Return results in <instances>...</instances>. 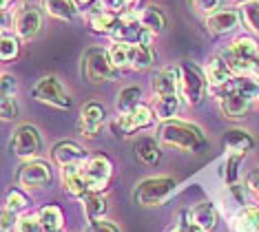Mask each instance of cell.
<instances>
[{
	"instance_id": "cell-1",
	"label": "cell",
	"mask_w": 259,
	"mask_h": 232,
	"mask_svg": "<svg viewBox=\"0 0 259 232\" xmlns=\"http://www.w3.org/2000/svg\"><path fill=\"white\" fill-rule=\"evenodd\" d=\"M160 142L164 146L173 148V151H182V153H199L206 146V137H204L202 128H197L195 124L175 122V120H168L162 124Z\"/></svg>"
},
{
	"instance_id": "cell-2",
	"label": "cell",
	"mask_w": 259,
	"mask_h": 232,
	"mask_svg": "<svg viewBox=\"0 0 259 232\" xmlns=\"http://www.w3.org/2000/svg\"><path fill=\"white\" fill-rule=\"evenodd\" d=\"M82 73L91 84H102L117 75V67L111 62L109 51L104 49H89L82 58Z\"/></svg>"
},
{
	"instance_id": "cell-3",
	"label": "cell",
	"mask_w": 259,
	"mask_h": 232,
	"mask_svg": "<svg viewBox=\"0 0 259 232\" xmlns=\"http://www.w3.org/2000/svg\"><path fill=\"white\" fill-rule=\"evenodd\" d=\"M175 179L173 177H151V179H144L135 188L133 199L135 204L140 206H160L162 201H166L175 190Z\"/></svg>"
},
{
	"instance_id": "cell-4",
	"label": "cell",
	"mask_w": 259,
	"mask_h": 232,
	"mask_svg": "<svg viewBox=\"0 0 259 232\" xmlns=\"http://www.w3.org/2000/svg\"><path fill=\"white\" fill-rule=\"evenodd\" d=\"M11 153L20 159H33L38 157L42 151V137H40L38 128L31 124H22L14 130V137H11Z\"/></svg>"
},
{
	"instance_id": "cell-5",
	"label": "cell",
	"mask_w": 259,
	"mask_h": 232,
	"mask_svg": "<svg viewBox=\"0 0 259 232\" xmlns=\"http://www.w3.org/2000/svg\"><path fill=\"white\" fill-rule=\"evenodd\" d=\"M178 71H180V91L184 95L186 104L197 106L206 95V80L202 77V73L188 62H182Z\"/></svg>"
},
{
	"instance_id": "cell-6",
	"label": "cell",
	"mask_w": 259,
	"mask_h": 232,
	"mask_svg": "<svg viewBox=\"0 0 259 232\" xmlns=\"http://www.w3.org/2000/svg\"><path fill=\"white\" fill-rule=\"evenodd\" d=\"M31 93H33V98H36L38 102L49 104V106H56V109H69V106H71V100H69V95L64 93L62 84L58 82V77H54V75L40 77L36 84H33Z\"/></svg>"
},
{
	"instance_id": "cell-7",
	"label": "cell",
	"mask_w": 259,
	"mask_h": 232,
	"mask_svg": "<svg viewBox=\"0 0 259 232\" xmlns=\"http://www.w3.org/2000/svg\"><path fill=\"white\" fill-rule=\"evenodd\" d=\"M82 175H84V179L89 181L91 193H102V190L109 186V181H111L113 166H111L109 157L98 155V157H91L89 162L82 166Z\"/></svg>"
},
{
	"instance_id": "cell-8",
	"label": "cell",
	"mask_w": 259,
	"mask_h": 232,
	"mask_svg": "<svg viewBox=\"0 0 259 232\" xmlns=\"http://www.w3.org/2000/svg\"><path fill=\"white\" fill-rule=\"evenodd\" d=\"M153 120H155V115H153V111L149 109V106L138 104L131 113H124V115L117 117V120L111 124V128H113L115 135H131L140 128L151 126Z\"/></svg>"
},
{
	"instance_id": "cell-9",
	"label": "cell",
	"mask_w": 259,
	"mask_h": 232,
	"mask_svg": "<svg viewBox=\"0 0 259 232\" xmlns=\"http://www.w3.org/2000/svg\"><path fill=\"white\" fill-rule=\"evenodd\" d=\"M252 98H255V95L239 91V88L222 93L220 95V106H222L224 117H228V120H241V117L248 113L250 104H252Z\"/></svg>"
},
{
	"instance_id": "cell-10",
	"label": "cell",
	"mask_w": 259,
	"mask_h": 232,
	"mask_svg": "<svg viewBox=\"0 0 259 232\" xmlns=\"http://www.w3.org/2000/svg\"><path fill=\"white\" fill-rule=\"evenodd\" d=\"M51 181V168L47 162H27L20 166L18 170V186L33 190V188H42Z\"/></svg>"
},
{
	"instance_id": "cell-11",
	"label": "cell",
	"mask_w": 259,
	"mask_h": 232,
	"mask_svg": "<svg viewBox=\"0 0 259 232\" xmlns=\"http://www.w3.org/2000/svg\"><path fill=\"white\" fill-rule=\"evenodd\" d=\"M104 117H107V111H104L102 104L98 102H89L82 106L80 111V120H78V133L87 135V137H96L104 124Z\"/></svg>"
},
{
	"instance_id": "cell-12",
	"label": "cell",
	"mask_w": 259,
	"mask_h": 232,
	"mask_svg": "<svg viewBox=\"0 0 259 232\" xmlns=\"http://www.w3.org/2000/svg\"><path fill=\"white\" fill-rule=\"evenodd\" d=\"M241 14L235 9H220L215 14L206 16V29L215 35H224V33H231L239 27Z\"/></svg>"
},
{
	"instance_id": "cell-13",
	"label": "cell",
	"mask_w": 259,
	"mask_h": 232,
	"mask_svg": "<svg viewBox=\"0 0 259 232\" xmlns=\"http://www.w3.org/2000/svg\"><path fill=\"white\" fill-rule=\"evenodd\" d=\"M42 27V16L36 7H22L16 16V33L22 40H31Z\"/></svg>"
},
{
	"instance_id": "cell-14",
	"label": "cell",
	"mask_w": 259,
	"mask_h": 232,
	"mask_svg": "<svg viewBox=\"0 0 259 232\" xmlns=\"http://www.w3.org/2000/svg\"><path fill=\"white\" fill-rule=\"evenodd\" d=\"M186 221L193 223L199 230H204V232L213 230L215 225H217V210H215V206L208 204V201L193 206L191 210L186 212Z\"/></svg>"
},
{
	"instance_id": "cell-15",
	"label": "cell",
	"mask_w": 259,
	"mask_h": 232,
	"mask_svg": "<svg viewBox=\"0 0 259 232\" xmlns=\"http://www.w3.org/2000/svg\"><path fill=\"white\" fill-rule=\"evenodd\" d=\"M54 159L60 166H71V164H87L89 162V153L82 146L73 144V142H60L54 148Z\"/></svg>"
},
{
	"instance_id": "cell-16",
	"label": "cell",
	"mask_w": 259,
	"mask_h": 232,
	"mask_svg": "<svg viewBox=\"0 0 259 232\" xmlns=\"http://www.w3.org/2000/svg\"><path fill=\"white\" fill-rule=\"evenodd\" d=\"M178 84H180V71L178 69H160L153 75V93L157 98L164 95H178Z\"/></svg>"
},
{
	"instance_id": "cell-17",
	"label": "cell",
	"mask_w": 259,
	"mask_h": 232,
	"mask_svg": "<svg viewBox=\"0 0 259 232\" xmlns=\"http://www.w3.org/2000/svg\"><path fill=\"white\" fill-rule=\"evenodd\" d=\"M252 146H255V140H252L246 130L231 128L224 135V148H226L228 153H246V151H250Z\"/></svg>"
},
{
	"instance_id": "cell-18",
	"label": "cell",
	"mask_w": 259,
	"mask_h": 232,
	"mask_svg": "<svg viewBox=\"0 0 259 232\" xmlns=\"http://www.w3.org/2000/svg\"><path fill=\"white\" fill-rule=\"evenodd\" d=\"M151 62H153V49L149 44L128 42V67H133L135 71H144L151 67Z\"/></svg>"
},
{
	"instance_id": "cell-19",
	"label": "cell",
	"mask_w": 259,
	"mask_h": 232,
	"mask_svg": "<svg viewBox=\"0 0 259 232\" xmlns=\"http://www.w3.org/2000/svg\"><path fill=\"white\" fill-rule=\"evenodd\" d=\"M117 22H120V14L109 11V9L93 11V14L89 16V25L96 33H111L117 27Z\"/></svg>"
},
{
	"instance_id": "cell-20",
	"label": "cell",
	"mask_w": 259,
	"mask_h": 232,
	"mask_svg": "<svg viewBox=\"0 0 259 232\" xmlns=\"http://www.w3.org/2000/svg\"><path fill=\"white\" fill-rule=\"evenodd\" d=\"M206 75H208V82L215 88L224 86L226 82L233 80V71H231V67L226 64L224 58H213V60L208 62V67H206Z\"/></svg>"
},
{
	"instance_id": "cell-21",
	"label": "cell",
	"mask_w": 259,
	"mask_h": 232,
	"mask_svg": "<svg viewBox=\"0 0 259 232\" xmlns=\"http://www.w3.org/2000/svg\"><path fill=\"white\" fill-rule=\"evenodd\" d=\"M75 7L78 5L73 0H42V9L58 20H71L75 16Z\"/></svg>"
},
{
	"instance_id": "cell-22",
	"label": "cell",
	"mask_w": 259,
	"mask_h": 232,
	"mask_svg": "<svg viewBox=\"0 0 259 232\" xmlns=\"http://www.w3.org/2000/svg\"><path fill=\"white\" fill-rule=\"evenodd\" d=\"M237 232H259V206H248L235 217Z\"/></svg>"
},
{
	"instance_id": "cell-23",
	"label": "cell",
	"mask_w": 259,
	"mask_h": 232,
	"mask_svg": "<svg viewBox=\"0 0 259 232\" xmlns=\"http://www.w3.org/2000/svg\"><path fill=\"white\" fill-rule=\"evenodd\" d=\"M135 153H138V157L142 159L144 164H157L160 162V157H162V153H160V146L155 144V140H151V137H142V140H138L135 142Z\"/></svg>"
},
{
	"instance_id": "cell-24",
	"label": "cell",
	"mask_w": 259,
	"mask_h": 232,
	"mask_svg": "<svg viewBox=\"0 0 259 232\" xmlns=\"http://www.w3.org/2000/svg\"><path fill=\"white\" fill-rule=\"evenodd\" d=\"M140 22H142V27L149 29V31L160 33L162 29L166 27V16H164L157 7H146L142 14H140Z\"/></svg>"
},
{
	"instance_id": "cell-25",
	"label": "cell",
	"mask_w": 259,
	"mask_h": 232,
	"mask_svg": "<svg viewBox=\"0 0 259 232\" xmlns=\"http://www.w3.org/2000/svg\"><path fill=\"white\" fill-rule=\"evenodd\" d=\"M40 221L45 225V232H58L64 223V217H62V210L58 206H45L42 210L38 212Z\"/></svg>"
},
{
	"instance_id": "cell-26",
	"label": "cell",
	"mask_w": 259,
	"mask_h": 232,
	"mask_svg": "<svg viewBox=\"0 0 259 232\" xmlns=\"http://www.w3.org/2000/svg\"><path fill=\"white\" fill-rule=\"evenodd\" d=\"M231 49L235 51V56L241 58V60H246V62H252V58H255L257 51H259L255 38H250V35H239V38H235Z\"/></svg>"
},
{
	"instance_id": "cell-27",
	"label": "cell",
	"mask_w": 259,
	"mask_h": 232,
	"mask_svg": "<svg viewBox=\"0 0 259 232\" xmlns=\"http://www.w3.org/2000/svg\"><path fill=\"white\" fill-rule=\"evenodd\" d=\"M84 208H87V217H89V221H96V219H102L104 215H107L109 204L100 193H91L89 197H84Z\"/></svg>"
},
{
	"instance_id": "cell-28",
	"label": "cell",
	"mask_w": 259,
	"mask_h": 232,
	"mask_svg": "<svg viewBox=\"0 0 259 232\" xmlns=\"http://www.w3.org/2000/svg\"><path fill=\"white\" fill-rule=\"evenodd\" d=\"M140 86H126L122 88L120 95H117V111H120V115H124V113H131L135 106L140 104Z\"/></svg>"
},
{
	"instance_id": "cell-29",
	"label": "cell",
	"mask_w": 259,
	"mask_h": 232,
	"mask_svg": "<svg viewBox=\"0 0 259 232\" xmlns=\"http://www.w3.org/2000/svg\"><path fill=\"white\" fill-rule=\"evenodd\" d=\"M178 106H180V100L178 95H164V98H157V104H155V115L160 120H173V115L178 113Z\"/></svg>"
},
{
	"instance_id": "cell-30",
	"label": "cell",
	"mask_w": 259,
	"mask_h": 232,
	"mask_svg": "<svg viewBox=\"0 0 259 232\" xmlns=\"http://www.w3.org/2000/svg\"><path fill=\"white\" fill-rule=\"evenodd\" d=\"M241 20L246 22V27L250 29V31L259 33V3L257 0H246L244 5H241Z\"/></svg>"
},
{
	"instance_id": "cell-31",
	"label": "cell",
	"mask_w": 259,
	"mask_h": 232,
	"mask_svg": "<svg viewBox=\"0 0 259 232\" xmlns=\"http://www.w3.org/2000/svg\"><path fill=\"white\" fill-rule=\"evenodd\" d=\"M20 53V44H18V38H14V35L5 33L3 35V44H0V58H3V62H11L16 60Z\"/></svg>"
},
{
	"instance_id": "cell-32",
	"label": "cell",
	"mask_w": 259,
	"mask_h": 232,
	"mask_svg": "<svg viewBox=\"0 0 259 232\" xmlns=\"http://www.w3.org/2000/svg\"><path fill=\"white\" fill-rule=\"evenodd\" d=\"M109 58H111V62L115 64L117 69H122V67H128V42H115L111 44V49H109Z\"/></svg>"
},
{
	"instance_id": "cell-33",
	"label": "cell",
	"mask_w": 259,
	"mask_h": 232,
	"mask_svg": "<svg viewBox=\"0 0 259 232\" xmlns=\"http://www.w3.org/2000/svg\"><path fill=\"white\" fill-rule=\"evenodd\" d=\"M222 58L226 60V64L231 67L233 73H237V75H244V73H248V71L252 69V62H246V60H241V58H237L233 49H226L222 53Z\"/></svg>"
},
{
	"instance_id": "cell-34",
	"label": "cell",
	"mask_w": 259,
	"mask_h": 232,
	"mask_svg": "<svg viewBox=\"0 0 259 232\" xmlns=\"http://www.w3.org/2000/svg\"><path fill=\"white\" fill-rule=\"evenodd\" d=\"M222 3L224 0H188V5L193 7V11L204 14V16H210V14H215V11H220Z\"/></svg>"
},
{
	"instance_id": "cell-35",
	"label": "cell",
	"mask_w": 259,
	"mask_h": 232,
	"mask_svg": "<svg viewBox=\"0 0 259 232\" xmlns=\"http://www.w3.org/2000/svg\"><path fill=\"white\" fill-rule=\"evenodd\" d=\"M27 206H29V199L20 190H9L7 199H5V208H9V210H14V212H20V210H25Z\"/></svg>"
},
{
	"instance_id": "cell-36",
	"label": "cell",
	"mask_w": 259,
	"mask_h": 232,
	"mask_svg": "<svg viewBox=\"0 0 259 232\" xmlns=\"http://www.w3.org/2000/svg\"><path fill=\"white\" fill-rule=\"evenodd\" d=\"M16 232H45V225L40 221V217H22L18 219Z\"/></svg>"
},
{
	"instance_id": "cell-37",
	"label": "cell",
	"mask_w": 259,
	"mask_h": 232,
	"mask_svg": "<svg viewBox=\"0 0 259 232\" xmlns=\"http://www.w3.org/2000/svg\"><path fill=\"white\" fill-rule=\"evenodd\" d=\"M241 159H244V153H231V157H228V162H226V179L228 183H235L237 181V168H239V164H241Z\"/></svg>"
},
{
	"instance_id": "cell-38",
	"label": "cell",
	"mask_w": 259,
	"mask_h": 232,
	"mask_svg": "<svg viewBox=\"0 0 259 232\" xmlns=\"http://www.w3.org/2000/svg\"><path fill=\"white\" fill-rule=\"evenodd\" d=\"M138 0H102V5L109 11H115V14H122V11H128Z\"/></svg>"
},
{
	"instance_id": "cell-39",
	"label": "cell",
	"mask_w": 259,
	"mask_h": 232,
	"mask_svg": "<svg viewBox=\"0 0 259 232\" xmlns=\"http://www.w3.org/2000/svg\"><path fill=\"white\" fill-rule=\"evenodd\" d=\"M0 113H3V120H16L18 117V106H16L14 98H3Z\"/></svg>"
},
{
	"instance_id": "cell-40",
	"label": "cell",
	"mask_w": 259,
	"mask_h": 232,
	"mask_svg": "<svg viewBox=\"0 0 259 232\" xmlns=\"http://www.w3.org/2000/svg\"><path fill=\"white\" fill-rule=\"evenodd\" d=\"M16 91H18V82L11 73L3 75V98H14Z\"/></svg>"
},
{
	"instance_id": "cell-41",
	"label": "cell",
	"mask_w": 259,
	"mask_h": 232,
	"mask_svg": "<svg viewBox=\"0 0 259 232\" xmlns=\"http://www.w3.org/2000/svg\"><path fill=\"white\" fill-rule=\"evenodd\" d=\"M16 225H18L16 212H14V210H9V208H5V210H3V232L16 230Z\"/></svg>"
},
{
	"instance_id": "cell-42",
	"label": "cell",
	"mask_w": 259,
	"mask_h": 232,
	"mask_svg": "<svg viewBox=\"0 0 259 232\" xmlns=\"http://www.w3.org/2000/svg\"><path fill=\"white\" fill-rule=\"evenodd\" d=\"M87 232H120V230H117V225H113V223L96 219V221H89V228H87Z\"/></svg>"
},
{
	"instance_id": "cell-43",
	"label": "cell",
	"mask_w": 259,
	"mask_h": 232,
	"mask_svg": "<svg viewBox=\"0 0 259 232\" xmlns=\"http://www.w3.org/2000/svg\"><path fill=\"white\" fill-rule=\"evenodd\" d=\"M248 188L252 190V193H257V195H259V168H257V170H252L250 175H248Z\"/></svg>"
},
{
	"instance_id": "cell-44",
	"label": "cell",
	"mask_w": 259,
	"mask_h": 232,
	"mask_svg": "<svg viewBox=\"0 0 259 232\" xmlns=\"http://www.w3.org/2000/svg\"><path fill=\"white\" fill-rule=\"evenodd\" d=\"M168 232H204V230L195 228V225L188 223V221H182L180 225H175V228H173V230H168Z\"/></svg>"
},
{
	"instance_id": "cell-45",
	"label": "cell",
	"mask_w": 259,
	"mask_h": 232,
	"mask_svg": "<svg viewBox=\"0 0 259 232\" xmlns=\"http://www.w3.org/2000/svg\"><path fill=\"white\" fill-rule=\"evenodd\" d=\"M11 3H14V0H0V9H3V14H7V11H9Z\"/></svg>"
},
{
	"instance_id": "cell-46",
	"label": "cell",
	"mask_w": 259,
	"mask_h": 232,
	"mask_svg": "<svg viewBox=\"0 0 259 232\" xmlns=\"http://www.w3.org/2000/svg\"><path fill=\"white\" fill-rule=\"evenodd\" d=\"M73 3L78 5V7H89V5H93L96 0H73Z\"/></svg>"
},
{
	"instance_id": "cell-47",
	"label": "cell",
	"mask_w": 259,
	"mask_h": 232,
	"mask_svg": "<svg viewBox=\"0 0 259 232\" xmlns=\"http://www.w3.org/2000/svg\"><path fill=\"white\" fill-rule=\"evenodd\" d=\"M252 69H255V73L259 75V51H257V56L252 58Z\"/></svg>"
},
{
	"instance_id": "cell-48",
	"label": "cell",
	"mask_w": 259,
	"mask_h": 232,
	"mask_svg": "<svg viewBox=\"0 0 259 232\" xmlns=\"http://www.w3.org/2000/svg\"><path fill=\"white\" fill-rule=\"evenodd\" d=\"M58 232H60V230H58Z\"/></svg>"
},
{
	"instance_id": "cell-49",
	"label": "cell",
	"mask_w": 259,
	"mask_h": 232,
	"mask_svg": "<svg viewBox=\"0 0 259 232\" xmlns=\"http://www.w3.org/2000/svg\"><path fill=\"white\" fill-rule=\"evenodd\" d=\"M244 3H246V0H244Z\"/></svg>"
}]
</instances>
